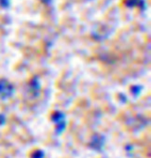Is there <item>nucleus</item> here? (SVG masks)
<instances>
[{"label":"nucleus","instance_id":"obj_1","mask_svg":"<svg viewBox=\"0 0 151 158\" xmlns=\"http://www.w3.org/2000/svg\"><path fill=\"white\" fill-rule=\"evenodd\" d=\"M34 158H43V152L38 151V152H36L35 154H34Z\"/></svg>","mask_w":151,"mask_h":158}]
</instances>
